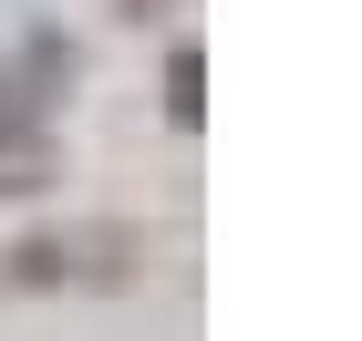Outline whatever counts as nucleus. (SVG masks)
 <instances>
[{
    "mask_svg": "<svg viewBox=\"0 0 362 341\" xmlns=\"http://www.w3.org/2000/svg\"><path fill=\"white\" fill-rule=\"evenodd\" d=\"M197 83H207V62H197V52H166V114H176V124L207 114V93H197Z\"/></svg>",
    "mask_w": 362,
    "mask_h": 341,
    "instance_id": "obj_1",
    "label": "nucleus"
}]
</instances>
